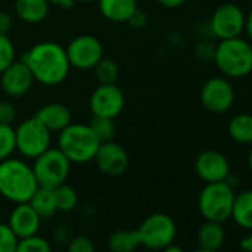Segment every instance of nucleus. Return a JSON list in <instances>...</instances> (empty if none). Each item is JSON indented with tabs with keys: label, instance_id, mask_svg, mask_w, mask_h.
Returning a JSON list of instances; mask_svg holds the SVG:
<instances>
[{
	"label": "nucleus",
	"instance_id": "14",
	"mask_svg": "<svg viewBox=\"0 0 252 252\" xmlns=\"http://www.w3.org/2000/svg\"><path fill=\"white\" fill-rule=\"evenodd\" d=\"M194 171L205 183L227 181L230 175V163L222 153L217 150H205L196 158Z\"/></svg>",
	"mask_w": 252,
	"mask_h": 252
},
{
	"label": "nucleus",
	"instance_id": "12",
	"mask_svg": "<svg viewBox=\"0 0 252 252\" xmlns=\"http://www.w3.org/2000/svg\"><path fill=\"white\" fill-rule=\"evenodd\" d=\"M92 116L116 119L125 108V94L116 83L98 85L89 98Z\"/></svg>",
	"mask_w": 252,
	"mask_h": 252
},
{
	"label": "nucleus",
	"instance_id": "23",
	"mask_svg": "<svg viewBox=\"0 0 252 252\" xmlns=\"http://www.w3.org/2000/svg\"><path fill=\"white\" fill-rule=\"evenodd\" d=\"M107 243L111 252H135L141 246V239L138 230H116Z\"/></svg>",
	"mask_w": 252,
	"mask_h": 252
},
{
	"label": "nucleus",
	"instance_id": "5",
	"mask_svg": "<svg viewBox=\"0 0 252 252\" xmlns=\"http://www.w3.org/2000/svg\"><path fill=\"white\" fill-rule=\"evenodd\" d=\"M234 196L233 187L227 181L206 183L197 199V206L202 217L206 221L222 224L231 217Z\"/></svg>",
	"mask_w": 252,
	"mask_h": 252
},
{
	"label": "nucleus",
	"instance_id": "16",
	"mask_svg": "<svg viewBox=\"0 0 252 252\" xmlns=\"http://www.w3.org/2000/svg\"><path fill=\"white\" fill-rule=\"evenodd\" d=\"M40 220L42 218L32 208V205L29 202H24L17 203V206L12 209L8 220V225L17 234L18 239H23L27 236L37 234L40 228Z\"/></svg>",
	"mask_w": 252,
	"mask_h": 252
},
{
	"label": "nucleus",
	"instance_id": "19",
	"mask_svg": "<svg viewBox=\"0 0 252 252\" xmlns=\"http://www.w3.org/2000/svg\"><path fill=\"white\" fill-rule=\"evenodd\" d=\"M49 6L46 0H15V14L27 24H39L46 20Z\"/></svg>",
	"mask_w": 252,
	"mask_h": 252
},
{
	"label": "nucleus",
	"instance_id": "2",
	"mask_svg": "<svg viewBox=\"0 0 252 252\" xmlns=\"http://www.w3.org/2000/svg\"><path fill=\"white\" fill-rule=\"evenodd\" d=\"M39 184L33 168L21 159L8 158L0 162V194L14 203L32 199Z\"/></svg>",
	"mask_w": 252,
	"mask_h": 252
},
{
	"label": "nucleus",
	"instance_id": "20",
	"mask_svg": "<svg viewBox=\"0 0 252 252\" xmlns=\"http://www.w3.org/2000/svg\"><path fill=\"white\" fill-rule=\"evenodd\" d=\"M228 137L237 144H252V114L239 113L227 125Z\"/></svg>",
	"mask_w": 252,
	"mask_h": 252
},
{
	"label": "nucleus",
	"instance_id": "31",
	"mask_svg": "<svg viewBox=\"0 0 252 252\" xmlns=\"http://www.w3.org/2000/svg\"><path fill=\"white\" fill-rule=\"evenodd\" d=\"M18 245L17 234L8 224L0 222V252H15Z\"/></svg>",
	"mask_w": 252,
	"mask_h": 252
},
{
	"label": "nucleus",
	"instance_id": "36",
	"mask_svg": "<svg viewBox=\"0 0 252 252\" xmlns=\"http://www.w3.org/2000/svg\"><path fill=\"white\" fill-rule=\"evenodd\" d=\"M156 2L166 9H177V8H181L187 0H156Z\"/></svg>",
	"mask_w": 252,
	"mask_h": 252
},
{
	"label": "nucleus",
	"instance_id": "10",
	"mask_svg": "<svg viewBox=\"0 0 252 252\" xmlns=\"http://www.w3.org/2000/svg\"><path fill=\"white\" fill-rule=\"evenodd\" d=\"M209 30L218 40L239 37L245 30V12L234 3H222L212 12Z\"/></svg>",
	"mask_w": 252,
	"mask_h": 252
},
{
	"label": "nucleus",
	"instance_id": "43",
	"mask_svg": "<svg viewBox=\"0 0 252 252\" xmlns=\"http://www.w3.org/2000/svg\"><path fill=\"white\" fill-rule=\"evenodd\" d=\"M194 252H215V251H208V249H203V248H200V249H197V251H194Z\"/></svg>",
	"mask_w": 252,
	"mask_h": 252
},
{
	"label": "nucleus",
	"instance_id": "15",
	"mask_svg": "<svg viewBox=\"0 0 252 252\" xmlns=\"http://www.w3.org/2000/svg\"><path fill=\"white\" fill-rule=\"evenodd\" d=\"M34 83V77L26 63L14 61L9 67H6L0 73V85L6 95L18 98L26 95Z\"/></svg>",
	"mask_w": 252,
	"mask_h": 252
},
{
	"label": "nucleus",
	"instance_id": "26",
	"mask_svg": "<svg viewBox=\"0 0 252 252\" xmlns=\"http://www.w3.org/2000/svg\"><path fill=\"white\" fill-rule=\"evenodd\" d=\"M95 79L98 80L99 85H110L116 83L119 79V65L114 60L111 58H101L99 63L92 68Z\"/></svg>",
	"mask_w": 252,
	"mask_h": 252
},
{
	"label": "nucleus",
	"instance_id": "38",
	"mask_svg": "<svg viewBox=\"0 0 252 252\" xmlns=\"http://www.w3.org/2000/svg\"><path fill=\"white\" fill-rule=\"evenodd\" d=\"M248 36V39L252 42V9L245 15V30H243Z\"/></svg>",
	"mask_w": 252,
	"mask_h": 252
},
{
	"label": "nucleus",
	"instance_id": "35",
	"mask_svg": "<svg viewBox=\"0 0 252 252\" xmlns=\"http://www.w3.org/2000/svg\"><path fill=\"white\" fill-rule=\"evenodd\" d=\"M12 30V17L6 11H0V34H9Z\"/></svg>",
	"mask_w": 252,
	"mask_h": 252
},
{
	"label": "nucleus",
	"instance_id": "39",
	"mask_svg": "<svg viewBox=\"0 0 252 252\" xmlns=\"http://www.w3.org/2000/svg\"><path fill=\"white\" fill-rule=\"evenodd\" d=\"M240 248L245 251V252H252V230L248 236H245L242 240H240Z\"/></svg>",
	"mask_w": 252,
	"mask_h": 252
},
{
	"label": "nucleus",
	"instance_id": "1",
	"mask_svg": "<svg viewBox=\"0 0 252 252\" xmlns=\"http://www.w3.org/2000/svg\"><path fill=\"white\" fill-rule=\"evenodd\" d=\"M23 61L30 68L36 82L51 88L61 85L71 68L65 48L49 40L33 45L23 55Z\"/></svg>",
	"mask_w": 252,
	"mask_h": 252
},
{
	"label": "nucleus",
	"instance_id": "25",
	"mask_svg": "<svg viewBox=\"0 0 252 252\" xmlns=\"http://www.w3.org/2000/svg\"><path fill=\"white\" fill-rule=\"evenodd\" d=\"M89 128L94 131L99 143L105 141H113L116 137V123L114 119L108 117H99V116H92L91 122L88 123Z\"/></svg>",
	"mask_w": 252,
	"mask_h": 252
},
{
	"label": "nucleus",
	"instance_id": "13",
	"mask_svg": "<svg viewBox=\"0 0 252 252\" xmlns=\"http://www.w3.org/2000/svg\"><path fill=\"white\" fill-rule=\"evenodd\" d=\"M94 162L96 168L108 177H119L125 174V171L129 166L128 153L120 144L114 141L101 143L94 158Z\"/></svg>",
	"mask_w": 252,
	"mask_h": 252
},
{
	"label": "nucleus",
	"instance_id": "21",
	"mask_svg": "<svg viewBox=\"0 0 252 252\" xmlns=\"http://www.w3.org/2000/svg\"><path fill=\"white\" fill-rule=\"evenodd\" d=\"M231 217L239 227L252 230V190H245L234 196Z\"/></svg>",
	"mask_w": 252,
	"mask_h": 252
},
{
	"label": "nucleus",
	"instance_id": "4",
	"mask_svg": "<svg viewBox=\"0 0 252 252\" xmlns=\"http://www.w3.org/2000/svg\"><path fill=\"white\" fill-rule=\"evenodd\" d=\"M58 134V149L71 163L80 165L94 160L101 143L89 125L71 122Z\"/></svg>",
	"mask_w": 252,
	"mask_h": 252
},
{
	"label": "nucleus",
	"instance_id": "8",
	"mask_svg": "<svg viewBox=\"0 0 252 252\" xmlns=\"http://www.w3.org/2000/svg\"><path fill=\"white\" fill-rule=\"evenodd\" d=\"M137 230L141 245L153 251H162L165 246L171 245L177 234L175 221L162 212L149 215Z\"/></svg>",
	"mask_w": 252,
	"mask_h": 252
},
{
	"label": "nucleus",
	"instance_id": "28",
	"mask_svg": "<svg viewBox=\"0 0 252 252\" xmlns=\"http://www.w3.org/2000/svg\"><path fill=\"white\" fill-rule=\"evenodd\" d=\"M15 150V129L12 125L0 123V162L11 158Z\"/></svg>",
	"mask_w": 252,
	"mask_h": 252
},
{
	"label": "nucleus",
	"instance_id": "41",
	"mask_svg": "<svg viewBox=\"0 0 252 252\" xmlns=\"http://www.w3.org/2000/svg\"><path fill=\"white\" fill-rule=\"evenodd\" d=\"M248 166H249V169L252 171V150H251L249 155H248Z\"/></svg>",
	"mask_w": 252,
	"mask_h": 252
},
{
	"label": "nucleus",
	"instance_id": "29",
	"mask_svg": "<svg viewBox=\"0 0 252 252\" xmlns=\"http://www.w3.org/2000/svg\"><path fill=\"white\" fill-rule=\"evenodd\" d=\"M15 252H52V248L45 237L39 234H33L18 239Z\"/></svg>",
	"mask_w": 252,
	"mask_h": 252
},
{
	"label": "nucleus",
	"instance_id": "30",
	"mask_svg": "<svg viewBox=\"0 0 252 252\" xmlns=\"http://www.w3.org/2000/svg\"><path fill=\"white\" fill-rule=\"evenodd\" d=\"M15 46L8 34H0V73L15 61Z\"/></svg>",
	"mask_w": 252,
	"mask_h": 252
},
{
	"label": "nucleus",
	"instance_id": "40",
	"mask_svg": "<svg viewBox=\"0 0 252 252\" xmlns=\"http://www.w3.org/2000/svg\"><path fill=\"white\" fill-rule=\"evenodd\" d=\"M162 252H184V249L181 248V246H178V245H168V246H165L163 249H162Z\"/></svg>",
	"mask_w": 252,
	"mask_h": 252
},
{
	"label": "nucleus",
	"instance_id": "24",
	"mask_svg": "<svg viewBox=\"0 0 252 252\" xmlns=\"http://www.w3.org/2000/svg\"><path fill=\"white\" fill-rule=\"evenodd\" d=\"M29 203L32 205V208L37 212V215L40 218H49L58 211L54 189L37 187V190L34 191V194L32 196Z\"/></svg>",
	"mask_w": 252,
	"mask_h": 252
},
{
	"label": "nucleus",
	"instance_id": "7",
	"mask_svg": "<svg viewBox=\"0 0 252 252\" xmlns=\"http://www.w3.org/2000/svg\"><path fill=\"white\" fill-rule=\"evenodd\" d=\"M51 131L36 119L29 117L15 128L17 152L27 159H36L51 147Z\"/></svg>",
	"mask_w": 252,
	"mask_h": 252
},
{
	"label": "nucleus",
	"instance_id": "27",
	"mask_svg": "<svg viewBox=\"0 0 252 252\" xmlns=\"http://www.w3.org/2000/svg\"><path fill=\"white\" fill-rule=\"evenodd\" d=\"M54 194H55V202H57L58 211L70 212L79 203V196H77L76 190L73 187L67 186L65 183L58 186V187H55L54 189Z\"/></svg>",
	"mask_w": 252,
	"mask_h": 252
},
{
	"label": "nucleus",
	"instance_id": "6",
	"mask_svg": "<svg viewBox=\"0 0 252 252\" xmlns=\"http://www.w3.org/2000/svg\"><path fill=\"white\" fill-rule=\"evenodd\" d=\"M32 168L39 187L55 189L67 181L71 162L58 147H49L34 159Z\"/></svg>",
	"mask_w": 252,
	"mask_h": 252
},
{
	"label": "nucleus",
	"instance_id": "3",
	"mask_svg": "<svg viewBox=\"0 0 252 252\" xmlns=\"http://www.w3.org/2000/svg\"><path fill=\"white\" fill-rule=\"evenodd\" d=\"M212 60L224 77H246L252 73V45L240 36L220 40L214 49Z\"/></svg>",
	"mask_w": 252,
	"mask_h": 252
},
{
	"label": "nucleus",
	"instance_id": "22",
	"mask_svg": "<svg viewBox=\"0 0 252 252\" xmlns=\"http://www.w3.org/2000/svg\"><path fill=\"white\" fill-rule=\"evenodd\" d=\"M197 239H199L200 248L217 252L224 245V239H225L222 224L215 222V221H206L200 227L197 233Z\"/></svg>",
	"mask_w": 252,
	"mask_h": 252
},
{
	"label": "nucleus",
	"instance_id": "9",
	"mask_svg": "<svg viewBox=\"0 0 252 252\" xmlns=\"http://www.w3.org/2000/svg\"><path fill=\"white\" fill-rule=\"evenodd\" d=\"M68 63L77 70H92L104 57L101 40L92 34H79L65 48Z\"/></svg>",
	"mask_w": 252,
	"mask_h": 252
},
{
	"label": "nucleus",
	"instance_id": "37",
	"mask_svg": "<svg viewBox=\"0 0 252 252\" xmlns=\"http://www.w3.org/2000/svg\"><path fill=\"white\" fill-rule=\"evenodd\" d=\"M46 2L51 6H57V8H63V9H71L76 5L74 0H46Z\"/></svg>",
	"mask_w": 252,
	"mask_h": 252
},
{
	"label": "nucleus",
	"instance_id": "11",
	"mask_svg": "<svg viewBox=\"0 0 252 252\" xmlns=\"http://www.w3.org/2000/svg\"><path fill=\"white\" fill-rule=\"evenodd\" d=\"M200 102L209 113H227L234 102L233 85L227 80V77L222 76L208 79L200 89Z\"/></svg>",
	"mask_w": 252,
	"mask_h": 252
},
{
	"label": "nucleus",
	"instance_id": "34",
	"mask_svg": "<svg viewBox=\"0 0 252 252\" xmlns=\"http://www.w3.org/2000/svg\"><path fill=\"white\" fill-rule=\"evenodd\" d=\"M147 21H149L147 14L143 12V11H140V9H137V11L134 12V15L128 20V24H129L132 29H135V30H141V29H144V27L147 26Z\"/></svg>",
	"mask_w": 252,
	"mask_h": 252
},
{
	"label": "nucleus",
	"instance_id": "18",
	"mask_svg": "<svg viewBox=\"0 0 252 252\" xmlns=\"http://www.w3.org/2000/svg\"><path fill=\"white\" fill-rule=\"evenodd\" d=\"M101 15L111 23H128L138 9L137 0H98Z\"/></svg>",
	"mask_w": 252,
	"mask_h": 252
},
{
	"label": "nucleus",
	"instance_id": "32",
	"mask_svg": "<svg viewBox=\"0 0 252 252\" xmlns=\"http://www.w3.org/2000/svg\"><path fill=\"white\" fill-rule=\"evenodd\" d=\"M67 252H95V245L86 236H76L68 242Z\"/></svg>",
	"mask_w": 252,
	"mask_h": 252
},
{
	"label": "nucleus",
	"instance_id": "33",
	"mask_svg": "<svg viewBox=\"0 0 252 252\" xmlns=\"http://www.w3.org/2000/svg\"><path fill=\"white\" fill-rule=\"evenodd\" d=\"M17 119V108L9 101H0V123L12 125Z\"/></svg>",
	"mask_w": 252,
	"mask_h": 252
},
{
	"label": "nucleus",
	"instance_id": "17",
	"mask_svg": "<svg viewBox=\"0 0 252 252\" xmlns=\"http://www.w3.org/2000/svg\"><path fill=\"white\" fill-rule=\"evenodd\" d=\"M34 117L51 132H61L71 123V111L61 102H49L37 110Z\"/></svg>",
	"mask_w": 252,
	"mask_h": 252
},
{
	"label": "nucleus",
	"instance_id": "42",
	"mask_svg": "<svg viewBox=\"0 0 252 252\" xmlns=\"http://www.w3.org/2000/svg\"><path fill=\"white\" fill-rule=\"evenodd\" d=\"M76 3H92V2H95V0H74Z\"/></svg>",
	"mask_w": 252,
	"mask_h": 252
}]
</instances>
